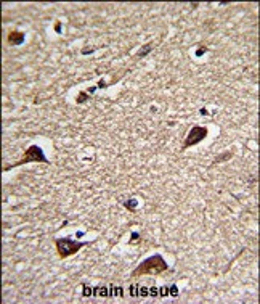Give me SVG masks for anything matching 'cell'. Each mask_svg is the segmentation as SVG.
I'll use <instances>...</instances> for the list:
<instances>
[{
    "label": "cell",
    "mask_w": 260,
    "mask_h": 304,
    "mask_svg": "<svg viewBox=\"0 0 260 304\" xmlns=\"http://www.w3.org/2000/svg\"><path fill=\"white\" fill-rule=\"evenodd\" d=\"M169 269V264L165 262V259L161 254H153L148 259H144L143 262L137 265L132 277H140V275H159V273L165 272Z\"/></svg>",
    "instance_id": "1"
},
{
    "label": "cell",
    "mask_w": 260,
    "mask_h": 304,
    "mask_svg": "<svg viewBox=\"0 0 260 304\" xmlns=\"http://www.w3.org/2000/svg\"><path fill=\"white\" fill-rule=\"evenodd\" d=\"M27 162H44V164H47V162H48V159H47L44 150H42L40 147H37V145H31V147H29L26 151L23 153L21 159L16 161L15 164H11V166H8V168H5V171H10L11 168H18V166H24V164H27Z\"/></svg>",
    "instance_id": "2"
},
{
    "label": "cell",
    "mask_w": 260,
    "mask_h": 304,
    "mask_svg": "<svg viewBox=\"0 0 260 304\" xmlns=\"http://www.w3.org/2000/svg\"><path fill=\"white\" fill-rule=\"evenodd\" d=\"M55 245H56L58 256L61 259H64V258H69V256L76 254L84 246H87V241H74L72 238H58L55 241Z\"/></svg>",
    "instance_id": "3"
},
{
    "label": "cell",
    "mask_w": 260,
    "mask_h": 304,
    "mask_svg": "<svg viewBox=\"0 0 260 304\" xmlns=\"http://www.w3.org/2000/svg\"><path fill=\"white\" fill-rule=\"evenodd\" d=\"M209 130L207 127H202V126H193L188 132V135H186V140L185 143H183V150L193 147V145H198L199 142H202L204 139L207 137Z\"/></svg>",
    "instance_id": "4"
},
{
    "label": "cell",
    "mask_w": 260,
    "mask_h": 304,
    "mask_svg": "<svg viewBox=\"0 0 260 304\" xmlns=\"http://www.w3.org/2000/svg\"><path fill=\"white\" fill-rule=\"evenodd\" d=\"M7 40L10 45H21V44H24V34L19 32V31H11L8 34Z\"/></svg>",
    "instance_id": "5"
},
{
    "label": "cell",
    "mask_w": 260,
    "mask_h": 304,
    "mask_svg": "<svg viewBox=\"0 0 260 304\" xmlns=\"http://www.w3.org/2000/svg\"><path fill=\"white\" fill-rule=\"evenodd\" d=\"M93 296H103V298H108L109 296V286H95L93 288Z\"/></svg>",
    "instance_id": "6"
},
{
    "label": "cell",
    "mask_w": 260,
    "mask_h": 304,
    "mask_svg": "<svg viewBox=\"0 0 260 304\" xmlns=\"http://www.w3.org/2000/svg\"><path fill=\"white\" fill-rule=\"evenodd\" d=\"M109 296H124V288L116 285H109Z\"/></svg>",
    "instance_id": "7"
},
{
    "label": "cell",
    "mask_w": 260,
    "mask_h": 304,
    "mask_svg": "<svg viewBox=\"0 0 260 304\" xmlns=\"http://www.w3.org/2000/svg\"><path fill=\"white\" fill-rule=\"evenodd\" d=\"M151 47H153V42H150V44H146L144 47H141V52H138V55H137V57H138V58L146 57V55L150 53V48H151Z\"/></svg>",
    "instance_id": "8"
},
{
    "label": "cell",
    "mask_w": 260,
    "mask_h": 304,
    "mask_svg": "<svg viewBox=\"0 0 260 304\" xmlns=\"http://www.w3.org/2000/svg\"><path fill=\"white\" fill-rule=\"evenodd\" d=\"M82 294H84V296H92V294H93V288H92V286H88L87 283H84L82 285Z\"/></svg>",
    "instance_id": "9"
},
{
    "label": "cell",
    "mask_w": 260,
    "mask_h": 304,
    "mask_svg": "<svg viewBox=\"0 0 260 304\" xmlns=\"http://www.w3.org/2000/svg\"><path fill=\"white\" fill-rule=\"evenodd\" d=\"M76 100H77V103H85L88 100V92H80Z\"/></svg>",
    "instance_id": "10"
},
{
    "label": "cell",
    "mask_w": 260,
    "mask_h": 304,
    "mask_svg": "<svg viewBox=\"0 0 260 304\" xmlns=\"http://www.w3.org/2000/svg\"><path fill=\"white\" fill-rule=\"evenodd\" d=\"M138 296H150V288H146V286H141L138 285Z\"/></svg>",
    "instance_id": "11"
},
{
    "label": "cell",
    "mask_w": 260,
    "mask_h": 304,
    "mask_svg": "<svg viewBox=\"0 0 260 304\" xmlns=\"http://www.w3.org/2000/svg\"><path fill=\"white\" fill-rule=\"evenodd\" d=\"M125 208L127 209H130V211H135L137 209V200H129V201H125Z\"/></svg>",
    "instance_id": "12"
},
{
    "label": "cell",
    "mask_w": 260,
    "mask_h": 304,
    "mask_svg": "<svg viewBox=\"0 0 260 304\" xmlns=\"http://www.w3.org/2000/svg\"><path fill=\"white\" fill-rule=\"evenodd\" d=\"M170 294V286H161L159 288V296H169Z\"/></svg>",
    "instance_id": "13"
},
{
    "label": "cell",
    "mask_w": 260,
    "mask_h": 304,
    "mask_svg": "<svg viewBox=\"0 0 260 304\" xmlns=\"http://www.w3.org/2000/svg\"><path fill=\"white\" fill-rule=\"evenodd\" d=\"M129 291H130V296H138V283H135V285H130V288H129Z\"/></svg>",
    "instance_id": "14"
},
{
    "label": "cell",
    "mask_w": 260,
    "mask_h": 304,
    "mask_svg": "<svg viewBox=\"0 0 260 304\" xmlns=\"http://www.w3.org/2000/svg\"><path fill=\"white\" fill-rule=\"evenodd\" d=\"M150 296H153V298L159 296V288H156V286H151V288H150Z\"/></svg>",
    "instance_id": "15"
},
{
    "label": "cell",
    "mask_w": 260,
    "mask_h": 304,
    "mask_svg": "<svg viewBox=\"0 0 260 304\" xmlns=\"http://www.w3.org/2000/svg\"><path fill=\"white\" fill-rule=\"evenodd\" d=\"M170 296H178V288L175 285L170 286Z\"/></svg>",
    "instance_id": "16"
},
{
    "label": "cell",
    "mask_w": 260,
    "mask_h": 304,
    "mask_svg": "<svg viewBox=\"0 0 260 304\" xmlns=\"http://www.w3.org/2000/svg\"><path fill=\"white\" fill-rule=\"evenodd\" d=\"M55 31H56L58 34L61 32V23H56V26H55Z\"/></svg>",
    "instance_id": "17"
},
{
    "label": "cell",
    "mask_w": 260,
    "mask_h": 304,
    "mask_svg": "<svg viewBox=\"0 0 260 304\" xmlns=\"http://www.w3.org/2000/svg\"><path fill=\"white\" fill-rule=\"evenodd\" d=\"M204 50H206V48H199V50H198V53H196V55H198V57H201V55L204 53Z\"/></svg>",
    "instance_id": "18"
},
{
    "label": "cell",
    "mask_w": 260,
    "mask_h": 304,
    "mask_svg": "<svg viewBox=\"0 0 260 304\" xmlns=\"http://www.w3.org/2000/svg\"><path fill=\"white\" fill-rule=\"evenodd\" d=\"M137 238H138V233H133V235H132V238H130V241H132V240H137Z\"/></svg>",
    "instance_id": "19"
},
{
    "label": "cell",
    "mask_w": 260,
    "mask_h": 304,
    "mask_svg": "<svg viewBox=\"0 0 260 304\" xmlns=\"http://www.w3.org/2000/svg\"><path fill=\"white\" fill-rule=\"evenodd\" d=\"M95 90H96V87H90V89H88V93H93Z\"/></svg>",
    "instance_id": "20"
}]
</instances>
